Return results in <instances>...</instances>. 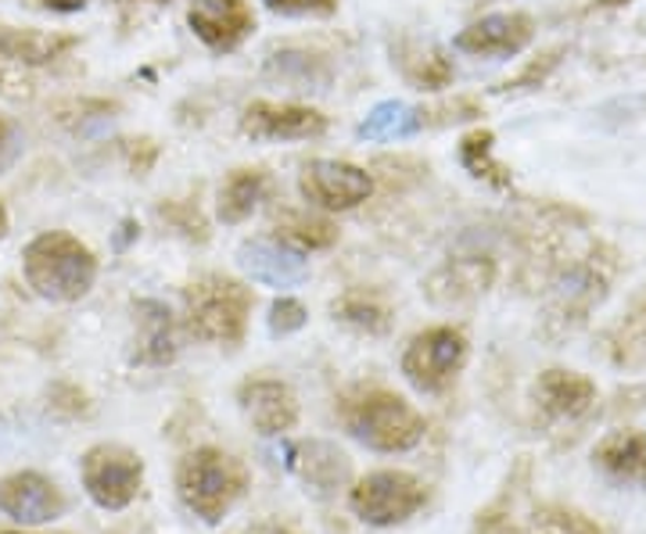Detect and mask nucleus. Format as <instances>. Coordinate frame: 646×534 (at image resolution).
Wrapping results in <instances>:
<instances>
[{"label":"nucleus","instance_id":"nucleus-17","mask_svg":"<svg viewBox=\"0 0 646 534\" xmlns=\"http://www.w3.org/2000/svg\"><path fill=\"white\" fill-rule=\"evenodd\" d=\"M277 191V183L263 169V165H237L230 169L220 191H215V215L226 223V226H237L244 220H252V212L269 201V194Z\"/></svg>","mask_w":646,"mask_h":534},{"label":"nucleus","instance_id":"nucleus-10","mask_svg":"<svg viewBox=\"0 0 646 534\" xmlns=\"http://www.w3.org/2000/svg\"><path fill=\"white\" fill-rule=\"evenodd\" d=\"M330 119L313 105H295V100H252L241 111V134L263 143L284 140H313L327 134Z\"/></svg>","mask_w":646,"mask_h":534},{"label":"nucleus","instance_id":"nucleus-5","mask_svg":"<svg viewBox=\"0 0 646 534\" xmlns=\"http://www.w3.org/2000/svg\"><path fill=\"white\" fill-rule=\"evenodd\" d=\"M617 273V255L607 244H593L579 266L564 269V284L553 298L550 312H546V334L550 338H564L574 327L585 323V316L593 306H600L603 295Z\"/></svg>","mask_w":646,"mask_h":534},{"label":"nucleus","instance_id":"nucleus-1","mask_svg":"<svg viewBox=\"0 0 646 534\" xmlns=\"http://www.w3.org/2000/svg\"><path fill=\"white\" fill-rule=\"evenodd\" d=\"M255 291L226 273H201L183 287V330L205 344H241Z\"/></svg>","mask_w":646,"mask_h":534},{"label":"nucleus","instance_id":"nucleus-40","mask_svg":"<svg viewBox=\"0 0 646 534\" xmlns=\"http://www.w3.org/2000/svg\"><path fill=\"white\" fill-rule=\"evenodd\" d=\"M255 534H292V531H284V527H263V531H255Z\"/></svg>","mask_w":646,"mask_h":534},{"label":"nucleus","instance_id":"nucleus-8","mask_svg":"<svg viewBox=\"0 0 646 534\" xmlns=\"http://www.w3.org/2000/svg\"><path fill=\"white\" fill-rule=\"evenodd\" d=\"M80 478L100 510H126L144 484V459L126 445H94L83 452Z\"/></svg>","mask_w":646,"mask_h":534},{"label":"nucleus","instance_id":"nucleus-24","mask_svg":"<svg viewBox=\"0 0 646 534\" xmlns=\"http://www.w3.org/2000/svg\"><path fill=\"white\" fill-rule=\"evenodd\" d=\"M76 47L72 33H43V29H14L0 25V57L22 65H47L54 57L68 54Z\"/></svg>","mask_w":646,"mask_h":534},{"label":"nucleus","instance_id":"nucleus-11","mask_svg":"<svg viewBox=\"0 0 646 534\" xmlns=\"http://www.w3.org/2000/svg\"><path fill=\"white\" fill-rule=\"evenodd\" d=\"M65 506L68 502H65L62 488L36 470L8 473V478L0 481V513L11 516V521L22 527L51 524L65 513Z\"/></svg>","mask_w":646,"mask_h":534},{"label":"nucleus","instance_id":"nucleus-7","mask_svg":"<svg viewBox=\"0 0 646 534\" xmlns=\"http://www.w3.org/2000/svg\"><path fill=\"white\" fill-rule=\"evenodd\" d=\"M467 352L470 344L459 327H427L410 338L406 352H402V373L416 392L435 395L459 377V370L467 366Z\"/></svg>","mask_w":646,"mask_h":534},{"label":"nucleus","instance_id":"nucleus-41","mask_svg":"<svg viewBox=\"0 0 646 534\" xmlns=\"http://www.w3.org/2000/svg\"><path fill=\"white\" fill-rule=\"evenodd\" d=\"M119 4H137V0H119ZM148 4H166V0H148Z\"/></svg>","mask_w":646,"mask_h":534},{"label":"nucleus","instance_id":"nucleus-27","mask_svg":"<svg viewBox=\"0 0 646 534\" xmlns=\"http://www.w3.org/2000/svg\"><path fill=\"white\" fill-rule=\"evenodd\" d=\"M459 165H464L474 180L488 183L493 191H510V169L496 158V134L493 129H470L459 137Z\"/></svg>","mask_w":646,"mask_h":534},{"label":"nucleus","instance_id":"nucleus-18","mask_svg":"<svg viewBox=\"0 0 646 534\" xmlns=\"http://www.w3.org/2000/svg\"><path fill=\"white\" fill-rule=\"evenodd\" d=\"M603 355L617 370H646V287L603 334Z\"/></svg>","mask_w":646,"mask_h":534},{"label":"nucleus","instance_id":"nucleus-4","mask_svg":"<svg viewBox=\"0 0 646 534\" xmlns=\"http://www.w3.org/2000/svg\"><path fill=\"white\" fill-rule=\"evenodd\" d=\"M345 427L373 452H410L421 445L427 420L388 387H363L345 402Z\"/></svg>","mask_w":646,"mask_h":534},{"label":"nucleus","instance_id":"nucleus-42","mask_svg":"<svg viewBox=\"0 0 646 534\" xmlns=\"http://www.w3.org/2000/svg\"><path fill=\"white\" fill-rule=\"evenodd\" d=\"M0 534H29V531H0Z\"/></svg>","mask_w":646,"mask_h":534},{"label":"nucleus","instance_id":"nucleus-32","mask_svg":"<svg viewBox=\"0 0 646 534\" xmlns=\"http://www.w3.org/2000/svg\"><path fill=\"white\" fill-rule=\"evenodd\" d=\"M557 62H560V51H546V54H539L536 62H528L521 72H517L513 79L502 83V90H517V86H539V83L557 68Z\"/></svg>","mask_w":646,"mask_h":534},{"label":"nucleus","instance_id":"nucleus-20","mask_svg":"<svg viewBox=\"0 0 646 534\" xmlns=\"http://www.w3.org/2000/svg\"><path fill=\"white\" fill-rule=\"evenodd\" d=\"M273 241L284 244V248H292L298 255H309V252H327L338 244V226L330 215L324 212H309V209H280L273 215Z\"/></svg>","mask_w":646,"mask_h":534},{"label":"nucleus","instance_id":"nucleus-12","mask_svg":"<svg viewBox=\"0 0 646 534\" xmlns=\"http://www.w3.org/2000/svg\"><path fill=\"white\" fill-rule=\"evenodd\" d=\"M237 406L255 435H263V438H280L298 424V395L277 377L241 381Z\"/></svg>","mask_w":646,"mask_h":534},{"label":"nucleus","instance_id":"nucleus-39","mask_svg":"<svg viewBox=\"0 0 646 534\" xmlns=\"http://www.w3.org/2000/svg\"><path fill=\"white\" fill-rule=\"evenodd\" d=\"M600 8H622V4H632V0H596Z\"/></svg>","mask_w":646,"mask_h":534},{"label":"nucleus","instance_id":"nucleus-30","mask_svg":"<svg viewBox=\"0 0 646 534\" xmlns=\"http://www.w3.org/2000/svg\"><path fill=\"white\" fill-rule=\"evenodd\" d=\"M481 108L474 97H456V100H445V105H435V108H421L416 111L413 126L424 129V126H453V122H467V119H478Z\"/></svg>","mask_w":646,"mask_h":534},{"label":"nucleus","instance_id":"nucleus-28","mask_svg":"<svg viewBox=\"0 0 646 534\" xmlns=\"http://www.w3.org/2000/svg\"><path fill=\"white\" fill-rule=\"evenodd\" d=\"M531 534H603L585 513L571 506H539L531 513Z\"/></svg>","mask_w":646,"mask_h":534},{"label":"nucleus","instance_id":"nucleus-26","mask_svg":"<svg viewBox=\"0 0 646 534\" xmlns=\"http://www.w3.org/2000/svg\"><path fill=\"white\" fill-rule=\"evenodd\" d=\"M292 467L306 478L313 488H320V492H330V488H338L349 481V456L338 452L335 445L327 441H301L292 449Z\"/></svg>","mask_w":646,"mask_h":534},{"label":"nucleus","instance_id":"nucleus-34","mask_svg":"<svg viewBox=\"0 0 646 534\" xmlns=\"http://www.w3.org/2000/svg\"><path fill=\"white\" fill-rule=\"evenodd\" d=\"M22 154V134L8 115H0V172H8Z\"/></svg>","mask_w":646,"mask_h":534},{"label":"nucleus","instance_id":"nucleus-23","mask_svg":"<svg viewBox=\"0 0 646 534\" xmlns=\"http://www.w3.org/2000/svg\"><path fill=\"white\" fill-rule=\"evenodd\" d=\"M330 312H335V320H341L345 327H352L359 334H370V338L388 334L395 323L392 301L381 291H373V287H349L341 298H335Z\"/></svg>","mask_w":646,"mask_h":534},{"label":"nucleus","instance_id":"nucleus-21","mask_svg":"<svg viewBox=\"0 0 646 534\" xmlns=\"http://www.w3.org/2000/svg\"><path fill=\"white\" fill-rule=\"evenodd\" d=\"M593 459H596V467L603 473H611L614 481L646 484V435L636 427L611 430L607 438H600Z\"/></svg>","mask_w":646,"mask_h":534},{"label":"nucleus","instance_id":"nucleus-19","mask_svg":"<svg viewBox=\"0 0 646 534\" xmlns=\"http://www.w3.org/2000/svg\"><path fill=\"white\" fill-rule=\"evenodd\" d=\"M137 349L134 359L140 366H169L177 359V320L162 301H137Z\"/></svg>","mask_w":646,"mask_h":534},{"label":"nucleus","instance_id":"nucleus-35","mask_svg":"<svg viewBox=\"0 0 646 534\" xmlns=\"http://www.w3.org/2000/svg\"><path fill=\"white\" fill-rule=\"evenodd\" d=\"M134 143H137V148L129 151V169H134V172H148L155 165V158H158V143L148 140V137L134 140Z\"/></svg>","mask_w":646,"mask_h":534},{"label":"nucleus","instance_id":"nucleus-29","mask_svg":"<svg viewBox=\"0 0 646 534\" xmlns=\"http://www.w3.org/2000/svg\"><path fill=\"white\" fill-rule=\"evenodd\" d=\"M158 220H162L169 229H177V234L191 244L209 241V220L201 215L194 201H166V205H158Z\"/></svg>","mask_w":646,"mask_h":534},{"label":"nucleus","instance_id":"nucleus-38","mask_svg":"<svg viewBox=\"0 0 646 534\" xmlns=\"http://www.w3.org/2000/svg\"><path fill=\"white\" fill-rule=\"evenodd\" d=\"M8 234V209H4V201H0V237Z\"/></svg>","mask_w":646,"mask_h":534},{"label":"nucleus","instance_id":"nucleus-37","mask_svg":"<svg viewBox=\"0 0 646 534\" xmlns=\"http://www.w3.org/2000/svg\"><path fill=\"white\" fill-rule=\"evenodd\" d=\"M481 534H513V531L502 524V521H485L481 524Z\"/></svg>","mask_w":646,"mask_h":534},{"label":"nucleus","instance_id":"nucleus-16","mask_svg":"<svg viewBox=\"0 0 646 534\" xmlns=\"http://www.w3.org/2000/svg\"><path fill=\"white\" fill-rule=\"evenodd\" d=\"M496 280V258L485 252H470V255H453L449 263L438 266L427 280V298L435 306H459V301H470L485 295Z\"/></svg>","mask_w":646,"mask_h":534},{"label":"nucleus","instance_id":"nucleus-13","mask_svg":"<svg viewBox=\"0 0 646 534\" xmlns=\"http://www.w3.org/2000/svg\"><path fill=\"white\" fill-rule=\"evenodd\" d=\"M531 402L546 424H579L596 406V384L574 370L553 366L539 373Z\"/></svg>","mask_w":646,"mask_h":534},{"label":"nucleus","instance_id":"nucleus-25","mask_svg":"<svg viewBox=\"0 0 646 534\" xmlns=\"http://www.w3.org/2000/svg\"><path fill=\"white\" fill-rule=\"evenodd\" d=\"M399 72L410 86L427 90V94H438V90H445V86H453V79H456L453 57L442 47H424V43H402Z\"/></svg>","mask_w":646,"mask_h":534},{"label":"nucleus","instance_id":"nucleus-15","mask_svg":"<svg viewBox=\"0 0 646 534\" xmlns=\"http://www.w3.org/2000/svg\"><path fill=\"white\" fill-rule=\"evenodd\" d=\"M531 36H536V22L525 11H502V14H485V19L470 22L459 29L453 47L470 57H513L521 54Z\"/></svg>","mask_w":646,"mask_h":534},{"label":"nucleus","instance_id":"nucleus-9","mask_svg":"<svg viewBox=\"0 0 646 534\" xmlns=\"http://www.w3.org/2000/svg\"><path fill=\"white\" fill-rule=\"evenodd\" d=\"M298 191L309 201V209L335 215L352 212L373 194V172L352 165L345 158H313L298 172Z\"/></svg>","mask_w":646,"mask_h":534},{"label":"nucleus","instance_id":"nucleus-36","mask_svg":"<svg viewBox=\"0 0 646 534\" xmlns=\"http://www.w3.org/2000/svg\"><path fill=\"white\" fill-rule=\"evenodd\" d=\"M47 11H57V14H72V11H83L86 0H40Z\"/></svg>","mask_w":646,"mask_h":534},{"label":"nucleus","instance_id":"nucleus-14","mask_svg":"<svg viewBox=\"0 0 646 534\" xmlns=\"http://www.w3.org/2000/svg\"><path fill=\"white\" fill-rule=\"evenodd\" d=\"M187 25L209 51H234L255 33V11L248 0H191Z\"/></svg>","mask_w":646,"mask_h":534},{"label":"nucleus","instance_id":"nucleus-6","mask_svg":"<svg viewBox=\"0 0 646 534\" xmlns=\"http://www.w3.org/2000/svg\"><path fill=\"white\" fill-rule=\"evenodd\" d=\"M427 484L406 470H373L349 488V506L370 527L406 524L427 506Z\"/></svg>","mask_w":646,"mask_h":534},{"label":"nucleus","instance_id":"nucleus-33","mask_svg":"<svg viewBox=\"0 0 646 534\" xmlns=\"http://www.w3.org/2000/svg\"><path fill=\"white\" fill-rule=\"evenodd\" d=\"M273 14H335L338 0H263Z\"/></svg>","mask_w":646,"mask_h":534},{"label":"nucleus","instance_id":"nucleus-3","mask_svg":"<svg viewBox=\"0 0 646 534\" xmlns=\"http://www.w3.org/2000/svg\"><path fill=\"white\" fill-rule=\"evenodd\" d=\"M244 488H248V470L215 445L191 449L177 467V492L183 506L205 524H220L237 506Z\"/></svg>","mask_w":646,"mask_h":534},{"label":"nucleus","instance_id":"nucleus-31","mask_svg":"<svg viewBox=\"0 0 646 534\" xmlns=\"http://www.w3.org/2000/svg\"><path fill=\"white\" fill-rule=\"evenodd\" d=\"M309 320V312L306 306H301L298 298H277L269 306V330L277 338H287V334H295V330H301Z\"/></svg>","mask_w":646,"mask_h":534},{"label":"nucleus","instance_id":"nucleus-22","mask_svg":"<svg viewBox=\"0 0 646 534\" xmlns=\"http://www.w3.org/2000/svg\"><path fill=\"white\" fill-rule=\"evenodd\" d=\"M241 266L252 273V280L269 287H295L306 277V258L298 252L284 248L277 241H252L241 248Z\"/></svg>","mask_w":646,"mask_h":534},{"label":"nucleus","instance_id":"nucleus-2","mask_svg":"<svg viewBox=\"0 0 646 534\" xmlns=\"http://www.w3.org/2000/svg\"><path fill=\"white\" fill-rule=\"evenodd\" d=\"M22 273L40 298L80 301L91 295L97 280V255L91 252V244L65 234V229H47L25 244Z\"/></svg>","mask_w":646,"mask_h":534}]
</instances>
